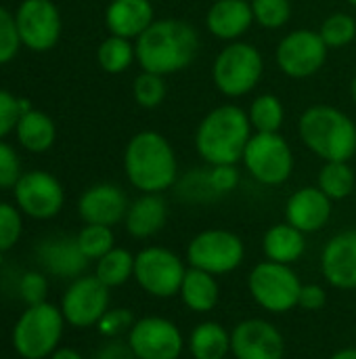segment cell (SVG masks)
<instances>
[{
	"label": "cell",
	"mask_w": 356,
	"mask_h": 359,
	"mask_svg": "<svg viewBox=\"0 0 356 359\" xmlns=\"http://www.w3.org/2000/svg\"><path fill=\"white\" fill-rule=\"evenodd\" d=\"M134 48L143 72L168 76L193 63L199 50V34L183 19H155L136 38Z\"/></svg>",
	"instance_id": "obj_1"
},
{
	"label": "cell",
	"mask_w": 356,
	"mask_h": 359,
	"mask_svg": "<svg viewBox=\"0 0 356 359\" xmlns=\"http://www.w3.org/2000/svg\"><path fill=\"white\" fill-rule=\"evenodd\" d=\"M124 172L141 194H164L178 179L174 147L162 133L141 130L126 145Z\"/></svg>",
	"instance_id": "obj_2"
},
{
	"label": "cell",
	"mask_w": 356,
	"mask_h": 359,
	"mask_svg": "<svg viewBox=\"0 0 356 359\" xmlns=\"http://www.w3.org/2000/svg\"><path fill=\"white\" fill-rule=\"evenodd\" d=\"M248 111L237 105H220L204 116L195 133V149L208 166L237 164L252 139Z\"/></svg>",
	"instance_id": "obj_3"
},
{
	"label": "cell",
	"mask_w": 356,
	"mask_h": 359,
	"mask_svg": "<svg viewBox=\"0 0 356 359\" xmlns=\"http://www.w3.org/2000/svg\"><path fill=\"white\" fill-rule=\"evenodd\" d=\"M302 143L325 162H348L356 154V124L332 105L308 107L298 122Z\"/></svg>",
	"instance_id": "obj_4"
},
{
	"label": "cell",
	"mask_w": 356,
	"mask_h": 359,
	"mask_svg": "<svg viewBox=\"0 0 356 359\" xmlns=\"http://www.w3.org/2000/svg\"><path fill=\"white\" fill-rule=\"evenodd\" d=\"M65 318L59 307L40 303L27 307L13 328L15 351L23 359L50 358L61 343Z\"/></svg>",
	"instance_id": "obj_5"
},
{
	"label": "cell",
	"mask_w": 356,
	"mask_h": 359,
	"mask_svg": "<svg viewBox=\"0 0 356 359\" xmlns=\"http://www.w3.org/2000/svg\"><path fill=\"white\" fill-rule=\"evenodd\" d=\"M262 72L264 59L260 50L250 42L235 40L216 55L212 80L225 97H243L258 86Z\"/></svg>",
	"instance_id": "obj_6"
},
{
	"label": "cell",
	"mask_w": 356,
	"mask_h": 359,
	"mask_svg": "<svg viewBox=\"0 0 356 359\" xmlns=\"http://www.w3.org/2000/svg\"><path fill=\"white\" fill-rule=\"evenodd\" d=\"M248 290L260 309L281 316L298 307L302 280L292 265L260 261L248 276Z\"/></svg>",
	"instance_id": "obj_7"
},
{
	"label": "cell",
	"mask_w": 356,
	"mask_h": 359,
	"mask_svg": "<svg viewBox=\"0 0 356 359\" xmlns=\"http://www.w3.org/2000/svg\"><path fill=\"white\" fill-rule=\"evenodd\" d=\"M245 259L243 240L229 229H204L187 244L189 267L212 276H227L241 267Z\"/></svg>",
	"instance_id": "obj_8"
},
{
	"label": "cell",
	"mask_w": 356,
	"mask_h": 359,
	"mask_svg": "<svg viewBox=\"0 0 356 359\" xmlns=\"http://www.w3.org/2000/svg\"><path fill=\"white\" fill-rule=\"evenodd\" d=\"M241 162L260 185L279 187L294 172V154L279 133H254Z\"/></svg>",
	"instance_id": "obj_9"
},
{
	"label": "cell",
	"mask_w": 356,
	"mask_h": 359,
	"mask_svg": "<svg viewBox=\"0 0 356 359\" xmlns=\"http://www.w3.org/2000/svg\"><path fill=\"white\" fill-rule=\"evenodd\" d=\"M187 269L189 267L174 250L147 246L134 257L132 280H136V284L153 299H172L178 297Z\"/></svg>",
	"instance_id": "obj_10"
},
{
	"label": "cell",
	"mask_w": 356,
	"mask_h": 359,
	"mask_svg": "<svg viewBox=\"0 0 356 359\" xmlns=\"http://www.w3.org/2000/svg\"><path fill=\"white\" fill-rule=\"evenodd\" d=\"M136 359H180L185 337L180 328L159 316H147L134 322L126 339Z\"/></svg>",
	"instance_id": "obj_11"
},
{
	"label": "cell",
	"mask_w": 356,
	"mask_h": 359,
	"mask_svg": "<svg viewBox=\"0 0 356 359\" xmlns=\"http://www.w3.org/2000/svg\"><path fill=\"white\" fill-rule=\"evenodd\" d=\"M327 44L315 29L290 32L277 46L275 59L279 69L290 78H311L327 61Z\"/></svg>",
	"instance_id": "obj_12"
},
{
	"label": "cell",
	"mask_w": 356,
	"mask_h": 359,
	"mask_svg": "<svg viewBox=\"0 0 356 359\" xmlns=\"http://www.w3.org/2000/svg\"><path fill=\"white\" fill-rule=\"evenodd\" d=\"M15 202L23 215L36 221L52 219L61 212L65 204V191L59 179L46 170L23 172L13 187Z\"/></svg>",
	"instance_id": "obj_13"
},
{
	"label": "cell",
	"mask_w": 356,
	"mask_h": 359,
	"mask_svg": "<svg viewBox=\"0 0 356 359\" xmlns=\"http://www.w3.org/2000/svg\"><path fill=\"white\" fill-rule=\"evenodd\" d=\"M109 290L97 276H82L69 284L61 301V313L73 328H92L109 309Z\"/></svg>",
	"instance_id": "obj_14"
},
{
	"label": "cell",
	"mask_w": 356,
	"mask_h": 359,
	"mask_svg": "<svg viewBox=\"0 0 356 359\" xmlns=\"http://www.w3.org/2000/svg\"><path fill=\"white\" fill-rule=\"evenodd\" d=\"M21 44L34 53H46L61 38V13L52 0H23L15 13Z\"/></svg>",
	"instance_id": "obj_15"
},
{
	"label": "cell",
	"mask_w": 356,
	"mask_h": 359,
	"mask_svg": "<svg viewBox=\"0 0 356 359\" xmlns=\"http://www.w3.org/2000/svg\"><path fill=\"white\" fill-rule=\"evenodd\" d=\"M233 359H283L285 339L281 330L262 318H248L231 330Z\"/></svg>",
	"instance_id": "obj_16"
},
{
	"label": "cell",
	"mask_w": 356,
	"mask_h": 359,
	"mask_svg": "<svg viewBox=\"0 0 356 359\" xmlns=\"http://www.w3.org/2000/svg\"><path fill=\"white\" fill-rule=\"evenodd\" d=\"M319 267L332 288L356 290V229L340 231L327 240Z\"/></svg>",
	"instance_id": "obj_17"
},
{
	"label": "cell",
	"mask_w": 356,
	"mask_h": 359,
	"mask_svg": "<svg viewBox=\"0 0 356 359\" xmlns=\"http://www.w3.org/2000/svg\"><path fill=\"white\" fill-rule=\"evenodd\" d=\"M128 198L126 194L113 183H97L88 187L80 202L78 212L84 223L88 225H107L113 227L124 221L128 212Z\"/></svg>",
	"instance_id": "obj_18"
},
{
	"label": "cell",
	"mask_w": 356,
	"mask_h": 359,
	"mask_svg": "<svg viewBox=\"0 0 356 359\" xmlns=\"http://www.w3.org/2000/svg\"><path fill=\"white\" fill-rule=\"evenodd\" d=\"M36 259L46 273L65 280L82 278L90 263L80 250L78 240L69 236H55L42 240L36 248Z\"/></svg>",
	"instance_id": "obj_19"
},
{
	"label": "cell",
	"mask_w": 356,
	"mask_h": 359,
	"mask_svg": "<svg viewBox=\"0 0 356 359\" xmlns=\"http://www.w3.org/2000/svg\"><path fill=\"white\" fill-rule=\"evenodd\" d=\"M332 204L319 187H302L287 198L285 221L302 233L321 231L332 219Z\"/></svg>",
	"instance_id": "obj_20"
},
{
	"label": "cell",
	"mask_w": 356,
	"mask_h": 359,
	"mask_svg": "<svg viewBox=\"0 0 356 359\" xmlns=\"http://www.w3.org/2000/svg\"><path fill=\"white\" fill-rule=\"evenodd\" d=\"M254 23V11L248 0H216L208 15V32L218 40L235 42L239 40Z\"/></svg>",
	"instance_id": "obj_21"
},
{
	"label": "cell",
	"mask_w": 356,
	"mask_h": 359,
	"mask_svg": "<svg viewBox=\"0 0 356 359\" xmlns=\"http://www.w3.org/2000/svg\"><path fill=\"white\" fill-rule=\"evenodd\" d=\"M155 21L151 0H111L105 8V25L113 36L138 38Z\"/></svg>",
	"instance_id": "obj_22"
},
{
	"label": "cell",
	"mask_w": 356,
	"mask_h": 359,
	"mask_svg": "<svg viewBox=\"0 0 356 359\" xmlns=\"http://www.w3.org/2000/svg\"><path fill=\"white\" fill-rule=\"evenodd\" d=\"M168 223V204L162 194H143L130 202L124 217L126 231L134 240H149L157 236Z\"/></svg>",
	"instance_id": "obj_23"
},
{
	"label": "cell",
	"mask_w": 356,
	"mask_h": 359,
	"mask_svg": "<svg viewBox=\"0 0 356 359\" xmlns=\"http://www.w3.org/2000/svg\"><path fill=\"white\" fill-rule=\"evenodd\" d=\"M178 297H180L183 305L189 311H193V313H210L220 303L218 278L208 273V271L189 267L185 278H183Z\"/></svg>",
	"instance_id": "obj_24"
},
{
	"label": "cell",
	"mask_w": 356,
	"mask_h": 359,
	"mask_svg": "<svg viewBox=\"0 0 356 359\" xmlns=\"http://www.w3.org/2000/svg\"><path fill=\"white\" fill-rule=\"evenodd\" d=\"M262 252L266 261L294 265L306 252V233H302L287 221L277 223L271 229H266L262 238Z\"/></svg>",
	"instance_id": "obj_25"
},
{
	"label": "cell",
	"mask_w": 356,
	"mask_h": 359,
	"mask_svg": "<svg viewBox=\"0 0 356 359\" xmlns=\"http://www.w3.org/2000/svg\"><path fill=\"white\" fill-rule=\"evenodd\" d=\"M15 135L23 149H27L31 154H44L55 145L57 126L48 114L31 107L21 114V118L15 126Z\"/></svg>",
	"instance_id": "obj_26"
},
{
	"label": "cell",
	"mask_w": 356,
	"mask_h": 359,
	"mask_svg": "<svg viewBox=\"0 0 356 359\" xmlns=\"http://www.w3.org/2000/svg\"><path fill=\"white\" fill-rule=\"evenodd\" d=\"M187 349L193 359H227L231 355V332L218 322H201L191 330Z\"/></svg>",
	"instance_id": "obj_27"
},
{
	"label": "cell",
	"mask_w": 356,
	"mask_h": 359,
	"mask_svg": "<svg viewBox=\"0 0 356 359\" xmlns=\"http://www.w3.org/2000/svg\"><path fill=\"white\" fill-rule=\"evenodd\" d=\"M94 276L107 286L118 288L134 278V255L126 248H111L105 257L97 261Z\"/></svg>",
	"instance_id": "obj_28"
},
{
	"label": "cell",
	"mask_w": 356,
	"mask_h": 359,
	"mask_svg": "<svg viewBox=\"0 0 356 359\" xmlns=\"http://www.w3.org/2000/svg\"><path fill=\"white\" fill-rule=\"evenodd\" d=\"M356 177L348 162H325L319 172L317 187L332 200L340 202L346 200L355 191Z\"/></svg>",
	"instance_id": "obj_29"
},
{
	"label": "cell",
	"mask_w": 356,
	"mask_h": 359,
	"mask_svg": "<svg viewBox=\"0 0 356 359\" xmlns=\"http://www.w3.org/2000/svg\"><path fill=\"white\" fill-rule=\"evenodd\" d=\"M134 59H136V48L132 46V42L128 38H122V36L111 34L97 48V61H99L101 69L107 74L126 72Z\"/></svg>",
	"instance_id": "obj_30"
},
{
	"label": "cell",
	"mask_w": 356,
	"mask_h": 359,
	"mask_svg": "<svg viewBox=\"0 0 356 359\" xmlns=\"http://www.w3.org/2000/svg\"><path fill=\"white\" fill-rule=\"evenodd\" d=\"M248 118L254 133H279L285 118V109L277 95L266 93L252 101Z\"/></svg>",
	"instance_id": "obj_31"
},
{
	"label": "cell",
	"mask_w": 356,
	"mask_h": 359,
	"mask_svg": "<svg viewBox=\"0 0 356 359\" xmlns=\"http://www.w3.org/2000/svg\"><path fill=\"white\" fill-rule=\"evenodd\" d=\"M80 250L88 261H99L105 257L111 248H115V238L111 227L107 225H84L82 231L76 236Z\"/></svg>",
	"instance_id": "obj_32"
},
{
	"label": "cell",
	"mask_w": 356,
	"mask_h": 359,
	"mask_svg": "<svg viewBox=\"0 0 356 359\" xmlns=\"http://www.w3.org/2000/svg\"><path fill=\"white\" fill-rule=\"evenodd\" d=\"M327 48H344L356 38V21L348 13H332L319 29Z\"/></svg>",
	"instance_id": "obj_33"
},
{
	"label": "cell",
	"mask_w": 356,
	"mask_h": 359,
	"mask_svg": "<svg viewBox=\"0 0 356 359\" xmlns=\"http://www.w3.org/2000/svg\"><path fill=\"white\" fill-rule=\"evenodd\" d=\"M132 95H134V101L145 109L159 107L164 103L166 95H168V86H166L164 76L153 74V72H141L134 78Z\"/></svg>",
	"instance_id": "obj_34"
},
{
	"label": "cell",
	"mask_w": 356,
	"mask_h": 359,
	"mask_svg": "<svg viewBox=\"0 0 356 359\" xmlns=\"http://www.w3.org/2000/svg\"><path fill=\"white\" fill-rule=\"evenodd\" d=\"M254 21L266 29L283 27L292 17V2L290 0H252Z\"/></svg>",
	"instance_id": "obj_35"
},
{
	"label": "cell",
	"mask_w": 356,
	"mask_h": 359,
	"mask_svg": "<svg viewBox=\"0 0 356 359\" xmlns=\"http://www.w3.org/2000/svg\"><path fill=\"white\" fill-rule=\"evenodd\" d=\"M178 196L185 200V202H191V204H199V202H210L214 198H218L210 185V179H208V170H193L189 172L180 185H178Z\"/></svg>",
	"instance_id": "obj_36"
},
{
	"label": "cell",
	"mask_w": 356,
	"mask_h": 359,
	"mask_svg": "<svg viewBox=\"0 0 356 359\" xmlns=\"http://www.w3.org/2000/svg\"><path fill=\"white\" fill-rule=\"evenodd\" d=\"M23 231V219L19 208H15L8 202H0V250H10Z\"/></svg>",
	"instance_id": "obj_37"
},
{
	"label": "cell",
	"mask_w": 356,
	"mask_h": 359,
	"mask_svg": "<svg viewBox=\"0 0 356 359\" xmlns=\"http://www.w3.org/2000/svg\"><path fill=\"white\" fill-rule=\"evenodd\" d=\"M19 46H21V38H19L15 15H10L4 6H0V65L15 59Z\"/></svg>",
	"instance_id": "obj_38"
},
{
	"label": "cell",
	"mask_w": 356,
	"mask_h": 359,
	"mask_svg": "<svg viewBox=\"0 0 356 359\" xmlns=\"http://www.w3.org/2000/svg\"><path fill=\"white\" fill-rule=\"evenodd\" d=\"M134 316L130 309L126 307H118V309H107V313L99 320L97 328L105 339H120L122 334H128L130 328L134 326Z\"/></svg>",
	"instance_id": "obj_39"
},
{
	"label": "cell",
	"mask_w": 356,
	"mask_h": 359,
	"mask_svg": "<svg viewBox=\"0 0 356 359\" xmlns=\"http://www.w3.org/2000/svg\"><path fill=\"white\" fill-rule=\"evenodd\" d=\"M19 297L27 307L46 303V292H48V282L42 271H27L19 280Z\"/></svg>",
	"instance_id": "obj_40"
},
{
	"label": "cell",
	"mask_w": 356,
	"mask_h": 359,
	"mask_svg": "<svg viewBox=\"0 0 356 359\" xmlns=\"http://www.w3.org/2000/svg\"><path fill=\"white\" fill-rule=\"evenodd\" d=\"M21 160L17 151L0 139V189H10L21 179Z\"/></svg>",
	"instance_id": "obj_41"
},
{
	"label": "cell",
	"mask_w": 356,
	"mask_h": 359,
	"mask_svg": "<svg viewBox=\"0 0 356 359\" xmlns=\"http://www.w3.org/2000/svg\"><path fill=\"white\" fill-rule=\"evenodd\" d=\"M208 179H210V185L214 189V194L220 198V196H227L231 194L237 183H239V170H237V164H220V166H210L208 168Z\"/></svg>",
	"instance_id": "obj_42"
},
{
	"label": "cell",
	"mask_w": 356,
	"mask_h": 359,
	"mask_svg": "<svg viewBox=\"0 0 356 359\" xmlns=\"http://www.w3.org/2000/svg\"><path fill=\"white\" fill-rule=\"evenodd\" d=\"M19 118H21L19 97L0 88V139H4L10 130H15Z\"/></svg>",
	"instance_id": "obj_43"
},
{
	"label": "cell",
	"mask_w": 356,
	"mask_h": 359,
	"mask_svg": "<svg viewBox=\"0 0 356 359\" xmlns=\"http://www.w3.org/2000/svg\"><path fill=\"white\" fill-rule=\"evenodd\" d=\"M327 303V292L319 284H302L298 307L304 311H321Z\"/></svg>",
	"instance_id": "obj_44"
},
{
	"label": "cell",
	"mask_w": 356,
	"mask_h": 359,
	"mask_svg": "<svg viewBox=\"0 0 356 359\" xmlns=\"http://www.w3.org/2000/svg\"><path fill=\"white\" fill-rule=\"evenodd\" d=\"M92 359H136V355L132 353L128 343H120L118 339H113L111 343L103 345Z\"/></svg>",
	"instance_id": "obj_45"
},
{
	"label": "cell",
	"mask_w": 356,
	"mask_h": 359,
	"mask_svg": "<svg viewBox=\"0 0 356 359\" xmlns=\"http://www.w3.org/2000/svg\"><path fill=\"white\" fill-rule=\"evenodd\" d=\"M48 359H84L76 349H69V347H61V349H57L52 355Z\"/></svg>",
	"instance_id": "obj_46"
},
{
	"label": "cell",
	"mask_w": 356,
	"mask_h": 359,
	"mask_svg": "<svg viewBox=\"0 0 356 359\" xmlns=\"http://www.w3.org/2000/svg\"><path fill=\"white\" fill-rule=\"evenodd\" d=\"M329 359H356V347H344V349L336 351Z\"/></svg>",
	"instance_id": "obj_47"
},
{
	"label": "cell",
	"mask_w": 356,
	"mask_h": 359,
	"mask_svg": "<svg viewBox=\"0 0 356 359\" xmlns=\"http://www.w3.org/2000/svg\"><path fill=\"white\" fill-rule=\"evenodd\" d=\"M350 95H353V99H355L356 103V76L353 78V84H350Z\"/></svg>",
	"instance_id": "obj_48"
},
{
	"label": "cell",
	"mask_w": 356,
	"mask_h": 359,
	"mask_svg": "<svg viewBox=\"0 0 356 359\" xmlns=\"http://www.w3.org/2000/svg\"><path fill=\"white\" fill-rule=\"evenodd\" d=\"M0 267H2V250H0Z\"/></svg>",
	"instance_id": "obj_49"
},
{
	"label": "cell",
	"mask_w": 356,
	"mask_h": 359,
	"mask_svg": "<svg viewBox=\"0 0 356 359\" xmlns=\"http://www.w3.org/2000/svg\"><path fill=\"white\" fill-rule=\"evenodd\" d=\"M348 2H350V4H353V6H356V0H348Z\"/></svg>",
	"instance_id": "obj_50"
},
{
	"label": "cell",
	"mask_w": 356,
	"mask_h": 359,
	"mask_svg": "<svg viewBox=\"0 0 356 359\" xmlns=\"http://www.w3.org/2000/svg\"><path fill=\"white\" fill-rule=\"evenodd\" d=\"M248 2H252V0H248Z\"/></svg>",
	"instance_id": "obj_51"
}]
</instances>
